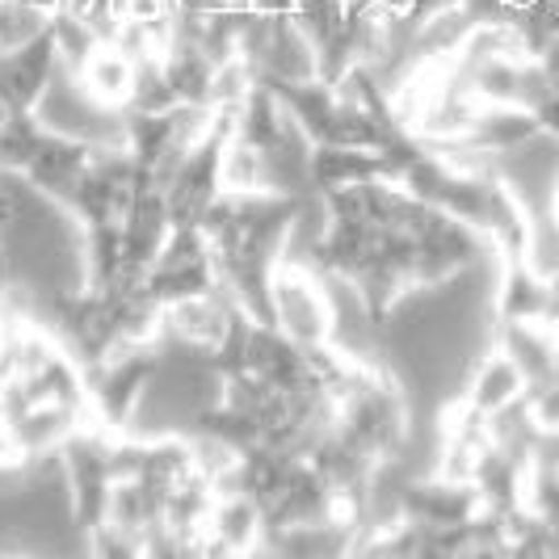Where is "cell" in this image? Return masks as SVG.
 I'll return each mask as SVG.
<instances>
[{"mask_svg": "<svg viewBox=\"0 0 559 559\" xmlns=\"http://www.w3.org/2000/svg\"><path fill=\"white\" fill-rule=\"evenodd\" d=\"M304 202L308 198L278 194V190H245V194L224 190L198 219V227L206 231V240L215 249L224 290L252 320L274 324L270 282H274L290 231L304 215Z\"/></svg>", "mask_w": 559, "mask_h": 559, "instance_id": "1", "label": "cell"}, {"mask_svg": "<svg viewBox=\"0 0 559 559\" xmlns=\"http://www.w3.org/2000/svg\"><path fill=\"white\" fill-rule=\"evenodd\" d=\"M336 429L388 472L408 447V400L388 366H366L362 383L341 400Z\"/></svg>", "mask_w": 559, "mask_h": 559, "instance_id": "2", "label": "cell"}, {"mask_svg": "<svg viewBox=\"0 0 559 559\" xmlns=\"http://www.w3.org/2000/svg\"><path fill=\"white\" fill-rule=\"evenodd\" d=\"M236 131V106H215L211 127L198 135V143L181 156L177 173L168 177L165 202L173 224H198L202 211L224 194V147Z\"/></svg>", "mask_w": 559, "mask_h": 559, "instance_id": "3", "label": "cell"}, {"mask_svg": "<svg viewBox=\"0 0 559 559\" xmlns=\"http://www.w3.org/2000/svg\"><path fill=\"white\" fill-rule=\"evenodd\" d=\"M135 186H140V168L127 143H102V152L72 181V190L59 198V211H68L76 227L122 224Z\"/></svg>", "mask_w": 559, "mask_h": 559, "instance_id": "4", "label": "cell"}, {"mask_svg": "<svg viewBox=\"0 0 559 559\" xmlns=\"http://www.w3.org/2000/svg\"><path fill=\"white\" fill-rule=\"evenodd\" d=\"M110 433L114 429L93 420V425L76 429L56 454L63 467V484L72 492V522L84 534L106 526V513H110Z\"/></svg>", "mask_w": 559, "mask_h": 559, "instance_id": "5", "label": "cell"}, {"mask_svg": "<svg viewBox=\"0 0 559 559\" xmlns=\"http://www.w3.org/2000/svg\"><path fill=\"white\" fill-rule=\"evenodd\" d=\"M270 311L282 333H290L299 345H329L336 336V304L329 295V282L311 265L282 257L274 282H270Z\"/></svg>", "mask_w": 559, "mask_h": 559, "instance_id": "6", "label": "cell"}, {"mask_svg": "<svg viewBox=\"0 0 559 559\" xmlns=\"http://www.w3.org/2000/svg\"><path fill=\"white\" fill-rule=\"evenodd\" d=\"M219 265H215V249L206 240V231L198 224H173L168 227L165 249L156 252V261L147 265V290L152 299L168 308L194 295H211L219 290Z\"/></svg>", "mask_w": 559, "mask_h": 559, "instance_id": "7", "label": "cell"}, {"mask_svg": "<svg viewBox=\"0 0 559 559\" xmlns=\"http://www.w3.org/2000/svg\"><path fill=\"white\" fill-rule=\"evenodd\" d=\"M165 370V349L160 341H140L127 345L122 354H114L110 362L88 370V395H93V417L106 429H127V420L135 413L140 395L147 383Z\"/></svg>", "mask_w": 559, "mask_h": 559, "instance_id": "8", "label": "cell"}, {"mask_svg": "<svg viewBox=\"0 0 559 559\" xmlns=\"http://www.w3.org/2000/svg\"><path fill=\"white\" fill-rule=\"evenodd\" d=\"M59 68V47L51 26L13 51H0V114L38 110L47 97V84Z\"/></svg>", "mask_w": 559, "mask_h": 559, "instance_id": "9", "label": "cell"}, {"mask_svg": "<svg viewBox=\"0 0 559 559\" xmlns=\"http://www.w3.org/2000/svg\"><path fill=\"white\" fill-rule=\"evenodd\" d=\"M236 316H240V304L219 286L211 295H194V299L168 304L165 316H160V336L206 358V354H215L224 345V336L231 333Z\"/></svg>", "mask_w": 559, "mask_h": 559, "instance_id": "10", "label": "cell"}, {"mask_svg": "<svg viewBox=\"0 0 559 559\" xmlns=\"http://www.w3.org/2000/svg\"><path fill=\"white\" fill-rule=\"evenodd\" d=\"M479 509H484V497L472 479H447L438 472L429 479H408L395 497V513L420 526H463Z\"/></svg>", "mask_w": 559, "mask_h": 559, "instance_id": "11", "label": "cell"}, {"mask_svg": "<svg viewBox=\"0 0 559 559\" xmlns=\"http://www.w3.org/2000/svg\"><path fill=\"white\" fill-rule=\"evenodd\" d=\"M538 135H543V127L531 110H522V106H479L472 127L454 143H447L442 152H450V156H504V152L526 147Z\"/></svg>", "mask_w": 559, "mask_h": 559, "instance_id": "12", "label": "cell"}, {"mask_svg": "<svg viewBox=\"0 0 559 559\" xmlns=\"http://www.w3.org/2000/svg\"><path fill=\"white\" fill-rule=\"evenodd\" d=\"M118 227H122V265L147 274V265L156 261V252L165 249L168 227H173L165 190H160L152 177H143L140 173L135 198H131V206H127V215H122V224Z\"/></svg>", "mask_w": 559, "mask_h": 559, "instance_id": "13", "label": "cell"}, {"mask_svg": "<svg viewBox=\"0 0 559 559\" xmlns=\"http://www.w3.org/2000/svg\"><path fill=\"white\" fill-rule=\"evenodd\" d=\"M97 152H102V143L81 140V135H63V131H51V127H47L38 147H34V156H29V165L22 168V177H26L43 198L59 202V198L72 190V181L88 168V160H93Z\"/></svg>", "mask_w": 559, "mask_h": 559, "instance_id": "14", "label": "cell"}, {"mask_svg": "<svg viewBox=\"0 0 559 559\" xmlns=\"http://www.w3.org/2000/svg\"><path fill=\"white\" fill-rule=\"evenodd\" d=\"M311 190H341V186H358V181H395V156L388 147H354V143H311L308 156Z\"/></svg>", "mask_w": 559, "mask_h": 559, "instance_id": "15", "label": "cell"}, {"mask_svg": "<svg viewBox=\"0 0 559 559\" xmlns=\"http://www.w3.org/2000/svg\"><path fill=\"white\" fill-rule=\"evenodd\" d=\"M484 240L504 257H534V215L522 194L501 173H488V206H484Z\"/></svg>", "mask_w": 559, "mask_h": 559, "instance_id": "16", "label": "cell"}, {"mask_svg": "<svg viewBox=\"0 0 559 559\" xmlns=\"http://www.w3.org/2000/svg\"><path fill=\"white\" fill-rule=\"evenodd\" d=\"M265 538V513L249 492H215L211 518H206V543L202 551L219 556H245L257 551Z\"/></svg>", "mask_w": 559, "mask_h": 559, "instance_id": "17", "label": "cell"}, {"mask_svg": "<svg viewBox=\"0 0 559 559\" xmlns=\"http://www.w3.org/2000/svg\"><path fill=\"white\" fill-rule=\"evenodd\" d=\"M551 308V278L538 274L534 257H504L497 282V324L543 320Z\"/></svg>", "mask_w": 559, "mask_h": 559, "instance_id": "18", "label": "cell"}, {"mask_svg": "<svg viewBox=\"0 0 559 559\" xmlns=\"http://www.w3.org/2000/svg\"><path fill=\"white\" fill-rule=\"evenodd\" d=\"M72 81L97 110L122 114L131 106V93H135V59L122 56L114 43H102Z\"/></svg>", "mask_w": 559, "mask_h": 559, "instance_id": "19", "label": "cell"}, {"mask_svg": "<svg viewBox=\"0 0 559 559\" xmlns=\"http://www.w3.org/2000/svg\"><path fill=\"white\" fill-rule=\"evenodd\" d=\"M522 395H526V374H522V366L513 362V354H509L504 345H492L476 362V370H472V383H467L463 400H467L476 413L492 417V413H501L509 404H518Z\"/></svg>", "mask_w": 559, "mask_h": 559, "instance_id": "20", "label": "cell"}, {"mask_svg": "<svg viewBox=\"0 0 559 559\" xmlns=\"http://www.w3.org/2000/svg\"><path fill=\"white\" fill-rule=\"evenodd\" d=\"M215 59L198 47L194 38L177 34L165 51V76L181 106H211V84H215Z\"/></svg>", "mask_w": 559, "mask_h": 559, "instance_id": "21", "label": "cell"}, {"mask_svg": "<svg viewBox=\"0 0 559 559\" xmlns=\"http://www.w3.org/2000/svg\"><path fill=\"white\" fill-rule=\"evenodd\" d=\"M190 472H198V454H194V438H152L147 450H143V476L152 488L168 492L177 479H186Z\"/></svg>", "mask_w": 559, "mask_h": 559, "instance_id": "22", "label": "cell"}, {"mask_svg": "<svg viewBox=\"0 0 559 559\" xmlns=\"http://www.w3.org/2000/svg\"><path fill=\"white\" fill-rule=\"evenodd\" d=\"M224 190H270V165L261 156V147H252L245 135L231 131L224 147Z\"/></svg>", "mask_w": 559, "mask_h": 559, "instance_id": "23", "label": "cell"}, {"mask_svg": "<svg viewBox=\"0 0 559 559\" xmlns=\"http://www.w3.org/2000/svg\"><path fill=\"white\" fill-rule=\"evenodd\" d=\"M51 34H56L59 63H63L68 76H76L84 63H88V56L102 47V38L84 26V17H76L72 9H56L51 13Z\"/></svg>", "mask_w": 559, "mask_h": 559, "instance_id": "24", "label": "cell"}, {"mask_svg": "<svg viewBox=\"0 0 559 559\" xmlns=\"http://www.w3.org/2000/svg\"><path fill=\"white\" fill-rule=\"evenodd\" d=\"M513 34H518L522 51L538 59L559 34V0H531L522 13H513Z\"/></svg>", "mask_w": 559, "mask_h": 559, "instance_id": "25", "label": "cell"}, {"mask_svg": "<svg viewBox=\"0 0 559 559\" xmlns=\"http://www.w3.org/2000/svg\"><path fill=\"white\" fill-rule=\"evenodd\" d=\"M177 93L165 76V56H147L135 63V93L127 110H177Z\"/></svg>", "mask_w": 559, "mask_h": 559, "instance_id": "26", "label": "cell"}, {"mask_svg": "<svg viewBox=\"0 0 559 559\" xmlns=\"http://www.w3.org/2000/svg\"><path fill=\"white\" fill-rule=\"evenodd\" d=\"M29 316L13 308L9 299H0V388L22 379V349H26Z\"/></svg>", "mask_w": 559, "mask_h": 559, "instance_id": "27", "label": "cell"}, {"mask_svg": "<svg viewBox=\"0 0 559 559\" xmlns=\"http://www.w3.org/2000/svg\"><path fill=\"white\" fill-rule=\"evenodd\" d=\"M26 463H29V454H26V447H22V438H17V429L0 417V472H22Z\"/></svg>", "mask_w": 559, "mask_h": 559, "instance_id": "28", "label": "cell"}, {"mask_svg": "<svg viewBox=\"0 0 559 559\" xmlns=\"http://www.w3.org/2000/svg\"><path fill=\"white\" fill-rule=\"evenodd\" d=\"M538 68H543V76L551 84V93H559V34L547 43V51L538 56Z\"/></svg>", "mask_w": 559, "mask_h": 559, "instance_id": "29", "label": "cell"}, {"mask_svg": "<svg viewBox=\"0 0 559 559\" xmlns=\"http://www.w3.org/2000/svg\"><path fill=\"white\" fill-rule=\"evenodd\" d=\"M249 9L252 13H295V0H249Z\"/></svg>", "mask_w": 559, "mask_h": 559, "instance_id": "30", "label": "cell"}, {"mask_svg": "<svg viewBox=\"0 0 559 559\" xmlns=\"http://www.w3.org/2000/svg\"><path fill=\"white\" fill-rule=\"evenodd\" d=\"M547 278H551V308H547V316H543V324H551V329H556L559 324V270L556 274H547Z\"/></svg>", "mask_w": 559, "mask_h": 559, "instance_id": "31", "label": "cell"}, {"mask_svg": "<svg viewBox=\"0 0 559 559\" xmlns=\"http://www.w3.org/2000/svg\"><path fill=\"white\" fill-rule=\"evenodd\" d=\"M374 4H379V0H345V13H349V17H358V13L374 9Z\"/></svg>", "mask_w": 559, "mask_h": 559, "instance_id": "32", "label": "cell"}, {"mask_svg": "<svg viewBox=\"0 0 559 559\" xmlns=\"http://www.w3.org/2000/svg\"><path fill=\"white\" fill-rule=\"evenodd\" d=\"M551 224L559 227V181H556V194H551Z\"/></svg>", "mask_w": 559, "mask_h": 559, "instance_id": "33", "label": "cell"}, {"mask_svg": "<svg viewBox=\"0 0 559 559\" xmlns=\"http://www.w3.org/2000/svg\"><path fill=\"white\" fill-rule=\"evenodd\" d=\"M0 282H4V249H0Z\"/></svg>", "mask_w": 559, "mask_h": 559, "instance_id": "34", "label": "cell"}]
</instances>
